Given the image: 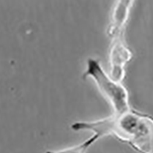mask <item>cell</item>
<instances>
[{
	"mask_svg": "<svg viewBox=\"0 0 153 153\" xmlns=\"http://www.w3.org/2000/svg\"><path fill=\"white\" fill-rule=\"evenodd\" d=\"M83 78H91L94 81L99 92L111 105L114 114L121 115L131 110L127 89L122 83L111 78L99 60L93 58L88 59Z\"/></svg>",
	"mask_w": 153,
	"mask_h": 153,
	"instance_id": "1",
	"label": "cell"
},
{
	"mask_svg": "<svg viewBox=\"0 0 153 153\" xmlns=\"http://www.w3.org/2000/svg\"><path fill=\"white\" fill-rule=\"evenodd\" d=\"M134 3L135 0H114L108 30L111 38L124 36Z\"/></svg>",
	"mask_w": 153,
	"mask_h": 153,
	"instance_id": "3",
	"label": "cell"
},
{
	"mask_svg": "<svg viewBox=\"0 0 153 153\" xmlns=\"http://www.w3.org/2000/svg\"><path fill=\"white\" fill-rule=\"evenodd\" d=\"M100 138L96 135H93L85 141L76 145L59 150H49L45 153H86L88 150Z\"/></svg>",
	"mask_w": 153,
	"mask_h": 153,
	"instance_id": "4",
	"label": "cell"
},
{
	"mask_svg": "<svg viewBox=\"0 0 153 153\" xmlns=\"http://www.w3.org/2000/svg\"><path fill=\"white\" fill-rule=\"evenodd\" d=\"M111 39L108 55L110 75L115 81L122 83L126 76V66L131 61L133 54L124 36Z\"/></svg>",
	"mask_w": 153,
	"mask_h": 153,
	"instance_id": "2",
	"label": "cell"
}]
</instances>
